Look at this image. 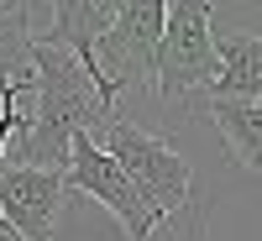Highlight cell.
Returning <instances> with one entry per match:
<instances>
[{
	"label": "cell",
	"mask_w": 262,
	"mask_h": 241,
	"mask_svg": "<svg viewBox=\"0 0 262 241\" xmlns=\"http://www.w3.org/2000/svg\"><path fill=\"white\" fill-rule=\"evenodd\" d=\"M32 90H37V111L21 116L16 126V163L21 168H48V173H69V147L79 131H90L95 121H105L111 111L100 105L95 84L84 79L79 58L48 48L32 37Z\"/></svg>",
	"instance_id": "cell-1"
},
{
	"label": "cell",
	"mask_w": 262,
	"mask_h": 241,
	"mask_svg": "<svg viewBox=\"0 0 262 241\" xmlns=\"http://www.w3.org/2000/svg\"><path fill=\"white\" fill-rule=\"evenodd\" d=\"M100 131H105L100 147L121 163V173L131 179V189L142 194L152 226H168L173 215H184V210L194 205V168H189L184 152H173L163 137L142 131L137 121H126L121 111L105 116Z\"/></svg>",
	"instance_id": "cell-2"
},
{
	"label": "cell",
	"mask_w": 262,
	"mask_h": 241,
	"mask_svg": "<svg viewBox=\"0 0 262 241\" xmlns=\"http://www.w3.org/2000/svg\"><path fill=\"white\" fill-rule=\"evenodd\" d=\"M158 37H163V0H131V6L116 0L105 32L95 37V74H90L105 111H121L126 90L152 84Z\"/></svg>",
	"instance_id": "cell-3"
},
{
	"label": "cell",
	"mask_w": 262,
	"mask_h": 241,
	"mask_svg": "<svg viewBox=\"0 0 262 241\" xmlns=\"http://www.w3.org/2000/svg\"><path fill=\"white\" fill-rule=\"evenodd\" d=\"M210 21H215L210 0H163V37H158V69H152L158 100L205 95L215 84L221 58H215Z\"/></svg>",
	"instance_id": "cell-4"
},
{
	"label": "cell",
	"mask_w": 262,
	"mask_h": 241,
	"mask_svg": "<svg viewBox=\"0 0 262 241\" xmlns=\"http://www.w3.org/2000/svg\"><path fill=\"white\" fill-rule=\"evenodd\" d=\"M63 184L79 189V194H90V200H100V205L121 221V231H126L131 241H152V236H158V226H152V215H147V205H142V194L131 189V179L121 173V163L95 142V131H79V137H74Z\"/></svg>",
	"instance_id": "cell-5"
},
{
	"label": "cell",
	"mask_w": 262,
	"mask_h": 241,
	"mask_svg": "<svg viewBox=\"0 0 262 241\" xmlns=\"http://www.w3.org/2000/svg\"><path fill=\"white\" fill-rule=\"evenodd\" d=\"M63 194H69L63 173L6 163L0 168V221L21 241H53L58 215H63Z\"/></svg>",
	"instance_id": "cell-6"
},
{
	"label": "cell",
	"mask_w": 262,
	"mask_h": 241,
	"mask_svg": "<svg viewBox=\"0 0 262 241\" xmlns=\"http://www.w3.org/2000/svg\"><path fill=\"white\" fill-rule=\"evenodd\" d=\"M221 74L205 90V100H236V105H262V32H236L215 42Z\"/></svg>",
	"instance_id": "cell-7"
},
{
	"label": "cell",
	"mask_w": 262,
	"mask_h": 241,
	"mask_svg": "<svg viewBox=\"0 0 262 241\" xmlns=\"http://www.w3.org/2000/svg\"><path fill=\"white\" fill-rule=\"evenodd\" d=\"M205 111L215 121V131L226 137L231 158L247 173L262 179V105H236V100H205Z\"/></svg>",
	"instance_id": "cell-8"
},
{
	"label": "cell",
	"mask_w": 262,
	"mask_h": 241,
	"mask_svg": "<svg viewBox=\"0 0 262 241\" xmlns=\"http://www.w3.org/2000/svg\"><path fill=\"white\" fill-rule=\"evenodd\" d=\"M0 84H32V27L27 6H0Z\"/></svg>",
	"instance_id": "cell-9"
},
{
	"label": "cell",
	"mask_w": 262,
	"mask_h": 241,
	"mask_svg": "<svg viewBox=\"0 0 262 241\" xmlns=\"http://www.w3.org/2000/svg\"><path fill=\"white\" fill-rule=\"evenodd\" d=\"M16 95H21V84H0V158H6V147H11V137H16V126H21Z\"/></svg>",
	"instance_id": "cell-10"
},
{
	"label": "cell",
	"mask_w": 262,
	"mask_h": 241,
	"mask_svg": "<svg viewBox=\"0 0 262 241\" xmlns=\"http://www.w3.org/2000/svg\"><path fill=\"white\" fill-rule=\"evenodd\" d=\"M0 241H21V236H16V231H11L6 221H0Z\"/></svg>",
	"instance_id": "cell-11"
}]
</instances>
